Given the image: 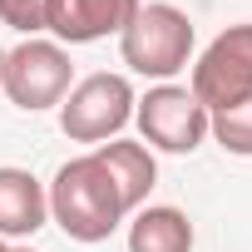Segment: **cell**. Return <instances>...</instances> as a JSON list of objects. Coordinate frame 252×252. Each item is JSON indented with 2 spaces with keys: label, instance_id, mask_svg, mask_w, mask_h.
I'll use <instances>...</instances> for the list:
<instances>
[{
  "label": "cell",
  "instance_id": "3",
  "mask_svg": "<svg viewBox=\"0 0 252 252\" xmlns=\"http://www.w3.org/2000/svg\"><path fill=\"white\" fill-rule=\"evenodd\" d=\"M0 89H5L10 104L25 109V114L60 109V99L74 89L69 50H64L60 40H20L15 50H5V64H0Z\"/></svg>",
  "mask_w": 252,
  "mask_h": 252
},
{
  "label": "cell",
  "instance_id": "13",
  "mask_svg": "<svg viewBox=\"0 0 252 252\" xmlns=\"http://www.w3.org/2000/svg\"><path fill=\"white\" fill-rule=\"evenodd\" d=\"M0 252H10V242H0Z\"/></svg>",
  "mask_w": 252,
  "mask_h": 252
},
{
  "label": "cell",
  "instance_id": "15",
  "mask_svg": "<svg viewBox=\"0 0 252 252\" xmlns=\"http://www.w3.org/2000/svg\"><path fill=\"white\" fill-rule=\"evenodd\" d=\"M0 64H5V50H0Z\"/></svg>",
  "mask_w": 252,
  "mask_h": 252
},
{
  "label": "cell",
  "instance_id": "8",
  "mask_svg": "<svg viewBox=\"0 0 252 252\" xmlns=\"http://www.w3.org/2000/svg\"><path fill=\"white\" fill-rule=\"evenodd\" d=\"M94 158L104 163L109 183L119 188V203L129 208V213H139V208L149 203V193H154V183H158V158H154V149H149V144L109 139V144H99V149H94Z\"/></svg>",
  "mask_w": 252,
  "mask_h": 252
},
{
  "label": "cell",
  "instance_id": "5",
  "mask_svg": "<svg viewBox=\"0 0 252 252\" xmlns=\"http://www.w3.org/2000/svg\"><path fill=\"white\" fill-rule=\"evenodd\" d=\"M188 94H193L208 114L252 99V25H227V30L193 60Z\"/></svg>",
  "mask_w": 252,
  "mask_h": 252
},
{
  "label": "cell",
  "instance_id": "2",
  "mask_svg": "<svg viewBox=\"0 0 252 252\" xmlns=\"http://www.w3.org/2000/svg\"><path fill=\"white\" fill-rule=\"evenodd\" d=\"M193 45H198V30L193 20L168 5V0H154V5H139V15L129 20V30L119 35V55L134 74L144 79H173L178 69L193 64Z\"/></svg>",
  "mask_w": 252,
  "mask_h": 252
},
{
  "label": "cell",
  "instance_id": "14",
  "mask_svg": "<svg viewBox=\"0 0 252 252\" xmlns=\"http://www.w3.org/2000/svg\"><path fill=\"white\" fill-rule=\"evenodd\" d=\"M10 252H30V247H10Z\"/></svg>",
  "mask_w": 252,
  "mask_h": 252
},
{
  "label": "cell",
  "instance_id": "10",
  "mask_svg": "<svg viewBox=\"0 0 252 252\" xmlns=\"http://www.w3.org/2000/svg\"><path fill=\"white\" fill-rule=\"evenodd\" d=\"M129 252H193V222L183 208L154 203L129 222Z\"/></svg>",
  "mask_w": 252,
  "mask_h": 252
},
{
  "label": "cell",
  "instance_id": "9",
  "mask_svg": "<svg viewBox=\"0 0 252 252\" xmlns=\"http://www.w3.org/2000/svg\"><path fill=\"white\" fill-rule=\"evenodd\" d=\"M50 222L45 183L30 168H0V242L5 237H35Z\"/></svg>",
  "mask_w": 252,
  "mask_h": 252
},
{
  "label": "cell",
  "instance_id": "6",
  "mask_svg": "<svg viewBox=\"0 0 252 252\" xmlns=\"http://www.w3.org/2000/svg\"><path fill=\"white\" fill-rule=\"evenodd\" d=\"M134 119L144 144L158 154H193L208 139V109L183 84H154L144 99H134Z\"/></svg>",
  "mask_w": 252,
  "mask_h": 252
},
{
  "label": "cell",
  "instance_id": "4",
  "mask_svg": "<svg viewBox=\"0 0 252 252\" xmlns=\"http://www.w3.org/2000/svg\"><path fill=\"white\" fill-rule=\"evenodd\" d=\"M134 119V84L124 74H89L60 99V129L69 144H109Z\"/></svg>",
  "mask_w": 252,
  "mask_h": 252
},
{
  "label": "cell",
  "instance_id": "1",
  "mask_svg": "<svg viewBox=\"0 0 252 252\" xmlns=\"http://www.w3.org/2000/svg\"><path fill=\"white\" fill-rule=\"evenodd\" d=\"M45 198H50V218L74 242H104L129 218V208L119 203V188L109 183V173H104V163L94 154H79V158L60 163Z\"/></svg>",
  "mask_w": 252,
  "mask_h": 252
},
{
  "label": "cell",
  "instance_id": "12",
  "mask_svg": "<svg viewBox=\"0 0 252 252\" xmlns=\"http://www.w3.org/2000/svg\"><path fill=\"white\" fill-rule=\"evenodd\" d=\"M50 20V0H0V25H10L20 35H40Z\"/></svg>",
  "mask_w": 252,
  "mask_h": 252
},
{
  "label": "cell",
  "instance_id": "11",
  "mask_svg": "<svg viewBox=\"0 0 252 252\" xmlns=\"http://www.w3.org/2000/svg\"><path fill=\"white\" fill-rule=\"evenodd\" d=\"M208 134H213L227 154L252 158V99H242V104H227V109L208 114Z\"/></svg>",
  "mask_w": 252,
  "mask_h": 252
},
{
  "label": "cell",
  "instance_id": "7",
  "mask_svg": "<svg viewBox=\"0 0 252 252\" xmlns=\"http://www.w3.org/2000/svg\"><path fill=\"white\" fill-rule=\"evenodd\" d=\"M144 0H50L45 30L60 35V45H94L104 35H124Z\"/></svg>",
  "mask_w": 252,
  "mask_h": 252
}]
</instances>
